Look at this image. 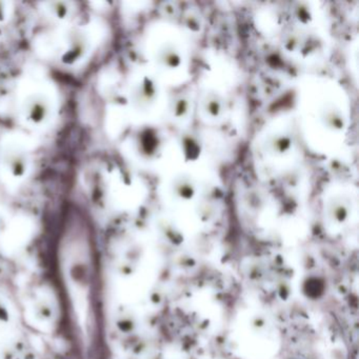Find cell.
I'll list each match as a JSON object with an SVG mask.
<instances>
[{
  "instance_id": "obj_3",
  "label": "cell",
  "mask_w": 359,
  "mask_h": 359,
  "mask_svg": "<svg viewBox=\"0 0 359 359\" xmlns=\"http://www.w3.org/2000/svg\"><path fill=\"white\" fill-rule=\"evenodd\" d=\"M4 163L9 173L16 178L24 177L28 171V158L26 154L20 150L7 151L4 155Z\"/></svg>"
},
{
  "instance_id": "obj_1",
  "label": "cell",
  "mask_w": 359,
  "mask_h": 359,
  "mask_svg": "<svg viewBox=\"0 0 359 359\" xmlns=\"http://www.w3.org/2000/svg\"><path fill=\"white\" fill-rule=\"evenodd\" d=\"M25 117L33 125H41L51 115V104L45 96L33 95L28 98L24 108Z\"/></svg>"
},
{
  "instance_id": "obj_2",
  "label": "cell",
  "mask_w": 359,
  "mask_h": 359,
  "mask_svg": "<svg viewBox=\"0 0 359 359\" xmlns=\"http://www.w3.org/2000/svg\"><path fill=\"white\" fill-rule=\"evenodd\" d=\"M88 51V41L83 33L77 30L71 31L67 41V48L62 54V62L73 65L81 60Z\"/></svg>"
},
{
  "instance_id": "obj_5",
  "label": "cell",
  "mask_w": 359,
  "mask_h": 359,
  "mask_svg": "<svg viewBox=\"0 0 359 359\" xmlns=\"http://www.w3.org/2000/svg\"><path fill=\"white\" fill-rule=\"evenodd\" d=\"M6 18V9L4 7V4L0 3V22H3Z\"/></svg>"
},
{
  "instance_id": "obj_4",
  "label": "cell",
  "mask_w": 359,
  "mask_h": 359,
  "mask_svg": "<svg viewBox=\"0 0 359 359\" xmlns=\"http://www.w3.org/2000/svg\"><path fill=\"white\" fill-rule=\"evenodd\" d=\"M52 14L58 20H65L68 16L69 8L65 3H54L51 5Z\"/></svg>"
}]
</instances>
